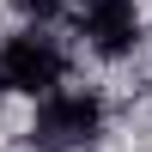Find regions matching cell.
I'll return each mask as SVG.
<instances>
[{
  "label": "cell",
  "instance_id": "cell-1",
  "mask_svg": "<svg viewBox=\"0 0 152 152\" xmlns=\"http://www.w3.org/2000/svg\"><path fill=\"white\" fill-rule=\"evenodd\" d=\"M104 134V104H97L91 91H49L37 97V116H31V146L43 152H85Z\"/></svg>",
  "mask_w": 152,
  "mask_h": 152
},
{
  "label": "cell",
  "instance_id": "cell-2",
  "mask_svg": "<svg viewBox=\"0 0 152 152\" xmlns=\"http://www.w3.org/2000/svg\"><path fill=\"white\" fill-rule=\"evenodd\" d=\"M67 79V55L55 49V37L43 31H18L0 43V91H24V97H49Z\"/></svg>",
  "mask_w": 152,
  "mask_h": 152
},
{
  "label": "cell",
  "instance_id": "cell-3",
  "mask_svg": "<svg viewBox=\"0 0 152 152\" xmlns=\"http://www.w3.org/2000/svg\"><path fill=\"white\" fill-rule=\"evenodd\" d=\"M79 31L97 55H128L140 43V6L134 0H79Z\"/></svg>",
  "mask_w": 152,
  "mask_h": 152
},
{
  "label": "cell",
  "instance_id": "cell-4",
  "mask_svg": "<svg viewBox=\"0 0 152 152\" xmlns=\"http://www.w3.org/2000/svg\"><path fill=\"white\" fill-rule=\"evenodd\" d=\"M18 12L43 24V18H55V12H61V0H18Z\"/></svg>",
  "mask_w": 152,
  "mask_h": 152
}]
</instances>
